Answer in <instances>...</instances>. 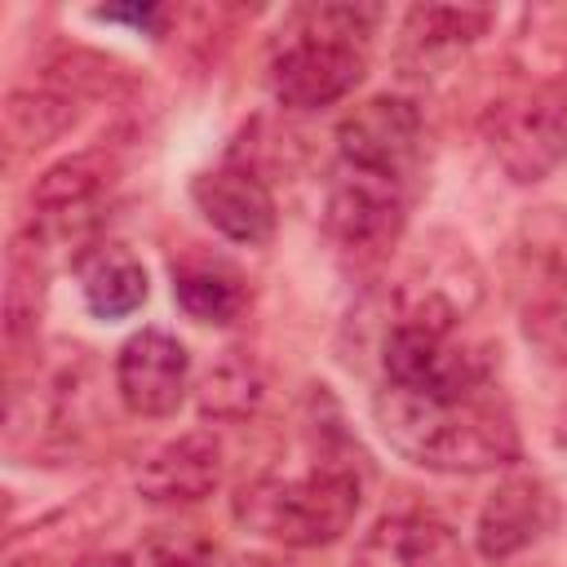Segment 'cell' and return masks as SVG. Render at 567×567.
I'll return each mask as SVG.
<instances>
[{"label": "cell", "mask_w": 567, "mask_h": 567, "mask_svg": "<svg viewBox=\"0 0 567 567\" xmlns=\"http://www.w3.org/2000/svg\"><path fill=\"white\" fill-rule=\"evenodd\" d=\"M483 133H487L496 164L514 182L545 177L567 151V115H563V102L549 93H523V97L492 102Z\"/></svg>", "instance_id": "5b68a950"}, {"label": "cell", "mask_w": 567, "mask_h": 567, "mask_svg": "<svg viewBox=\"0 0 567 567\" xmlns=\"http://www.w3.org/2000/svg\"><path fill=\"white\" fill-rule=\"evenodd\" d=\"M44 306V248H27L13 244L9 252V288H4V319H9V337H18L22 328H31L40 319Z\"/></svg>", "instance_id": "44dd1931"}, {"label": "cell", "mask_w": 567, "mask_h": 567, "mask_svg": "<svg viewBox=\"0 0 567 567\" xmlns=\"http://www.w3.org/2000/svg\"><path fill=\"white\" fill-rule=\"evenodd\" d=\"M217 483H221V443L208 430H190L164 443L137 470V492L151 505H195L213 496Z\"/></svg>", "instance_id": "7c38bea8"}, {"label": "cell", "mask_w": 567, "mask_h": 567, "mask_svg": "<svg viewBox=\"0 0 567 567\" xmlns=\"http://www.w3.org/2000/svg\"><path fill=\"white\" fill-rule=\"evenodd\" d=\"M4 124L22 146H44L75 124V102L58 93H9Z\"/></svg>", "instance_id": "ffe728a7"}, {"label": "cell", "mask_w": 567, "mask_h": 567, "mask_svg": "<svg viewBox=\"0 0 567 567\" xmlns=\"http://www.w3.org/2000/svg\"><path fill=\"white\" fill-rule=\"evenodd\" d=\"M492 27L487 9H452V4H416L403 18V35L412 49L421 53H439V49H461L470 40H478Z\"/></svg>", "instance_id": "d6986e66"}, {"label": "cell", "mask_w": 567, "mask_h": 567, "mask_svg": "<svg viewBox=\"0 0 567 567\" xmlns=\"http://www.w3.org/2000/svg\"><path fill=\"white\" fill-rule=\"evenodd\" d=\"M190 199L213 230L235 244H270L275 235V195L270 186L239 164H221L190 182Z\"/></svg>", "instance_id": "8fae6325"}, {"label": "cell", "mask_w": 567, "mask_h": 567, "mask_svg": "<svg viewBox=\"0 0 567 567\" xmlns=\"http://www.w3.org/2000/svg\"><path fill=\"white\" fill-rule=\"evenodd\" d=\"M363 505V483L354 465L323 456L301 474H261L239 487L235 518L292 549L332 545L341 532H350L354 514Z\"/></svg>", "instance_id": "3957f363"}, {"label": "cell", "mask_w": 567, "mask_h": 567, "mask_svg": "<svg viewBox=\"0 0 567 567\" xmlns=\"http://www.w3.org/2000/svg\"><path fill=\"white\" fill-rule=\"evenodd\" d=\"M235 567H270V563H261V558H244V563H235Z\"/></svg>", "instance_id": "d4e9b609"}, {"label": "cell", "mask_w": 567, "mask_h": 567, "mask_svg": "<svg viewBox=\"0 0 567 567\" xmlns=\"http://www.w3.org/2000/svg\"><path fill=\"white\" fill-rule=\"evenodd\" d=\"M266 403V368L248 350H221L199 381V412L213 421H248Z\"/></svg>", "instance_id": "2e32d148"}, {"label": "cell", "mask_w": 567, "mask_h": 567, "mask_svg": "<svg viewBox=\"0 0 567 567\" xmlns=\"http://www.w3.org/2000/svg\"><path fill=\"white\" fill-rule=\"evenodd\" d=\"M186 385H190V354L177 337L159 328H142L120 346L115 390L133 416H146V421L173 416L186 399Z\"/></svg>", "instance_id": "ba28073f"}, {"label": "cell", "mask_w": 567, "mask_h": 567, "mask_svg": "<svg viewBox=\"0 0 567 567\" xmlns=\"http://www.w3.org/2000/svg\"><path fill=\"white\" fill-rule=\"evenodd\" d=\"M173 297L177 306L199 319V323H235L244 310V284L235 270L213 266V261H190L173 275Z\"/></svg>", "instance_id": "ac0fdd59"}, {"label": "cell", "mask_w": 567, "mask_h": 567, "mask_svg": "<svg viewBox=\"0 0 567 567\" xmlns=\"http://www.w3.org/2000/svg\"><path fill=\"white\" fill-rule=\"evenodd\" d=\"M120 164L106 151H80L71 159H58L53 168H44L31 186V204L49 217V221H71L84 217L115 182Z\"/></svg>", "instance_id": "5bb4252c"}, {"label": "cell", "mask_w": 567, "mask_h": 567, "mask_svg": "<svg viewBox=\"0 0 567 567\" xmlns=\"http://www.w3.org/2000/svg\"><path fill=\"white\" fill-rule=\"evenodd\" d=\"M97 18L102 22H137V27H146V22L159 18V9H97Z\"/></svg>", "instance_id": "603a6c76"}, {"label": "cell", "mask_w": 567, "mask_h": 567, "mask_svg": "<svg viewBox=\"0 0 567 567\" xmlns=\"http://www.w3.org/2000/svg\"><path fill=\"white\" fill-rule=\"evenodd\" d=\"M514 62L532 80H567V4H536L518 18Z\"/></svg>", "instance_id": "e0dca14e"}, {"label": "cell", "mask_w": 567, "mask_h": 567, "mask_svg": "<svg viewBox=\"0 0 567 567\" xmlns=\"http://www.w3.org/2000/svg\"><path fill=\"white\" fill-rule=\"evenodd\" d=\"M75 567H133V558H128V554H106V549H102V554L80 558Z\"/></svg>", "instance_id": "cb8c5ba5"}, {"label": "cell", "mask_w": 567, "mask_h": 567, "mask_svg": "<svg viewBox=\"0 0 567 567\" xmlns=\"http://www.w3.org/2000/svg\"><path fill=\"white\" fill-rule=\"evenodd\" d=\"M337 151L346 168L403 182L421 151V111L408 97H368L337 124Z\"/></svg>", "instance_id": "8992f818"}, {"label": "cell", "mask_w": 567, "mask_h": 567, "mask_svg": "<svg viewBox=\"0 0 567 567\" xmlns=\"http://www.w3.org/2000/svg\"><path fill=\"white\" fill-rule=\"evenodd\" d=\"M372 416L403 461L434 474H483L518 461L514 416L492 385L461 399H425L381 381Z\"/></svg>", "instance_id": "6da1fadb"}, {"label": "cell", "mask_w": 567, "mask_h": 567, "mask_svg": "<svg viewBox=\"0 0 567 567\" xmlns=\"http://www.w3.org/2000/svg\"><path fill=\"white\" fill-rule=\"evenodd\" d=\"M377 4H319L306 9L292 35L270 62V89L288 111H319L354 93L368 71V35L377 27Z\"/></svg>", "instance_id": "7a4b0ae2"}, {"label": "cell", "mask_w": 567, "mask_h": 567, "mask_svg": "<svg viewBox=\"0 0 567 567\" xmlns=\"http://www.w3.org/2000/svg\"><path fill=\"white\" fill-rule=\"evenodd\" d=\"M381 368H385V385L425 399H461L492 385V368L478 350L452 341V332H434L416 323H390L381 341Z\"/></svg>", "instance_id": "277c9868"}, {"label": "cell", "mask_w": 567, "mask_h": 567, "mask_svg": "<svg viewBox=\"0 0 567 567\" xmlns=\"http://www.w3.org/2000/svg\"><path fill=\"white\" fill-rule=\"evenodd\" d=\"M80 292L97 319H128L146 301V270L124 244H93L80 257Z\"/></svg>", "instance_id": "9a60e30c"}, {"label": "cell", "mask_w": 567, "mask_h": 567, "mask_svg": "<svg viewBox=\"0 0 567 567\" xmlns=\"http://www.w3.org/2000/svg\"><path fill=\"white\" fill-rule=\"evenodd\" d=\"M350 567H465V549L430 514H385L359 540Z\"/></svg>", "instance_id": "4fadbf2b"}, {"label": "cell", "mask_w": 567, "mask_h": 567, "mask_svg": "<svg viewBox=\"0 0 567 567\" xmlns=\"http://www.w3.org/2000/svg\"><path fill=\"white\" fill-rule=\"evenodd\" d=\"M146 558H151V567H221L217 545H208L199 536H186V532L155 536L151 549H146Z\"/></svg>", "instance_id": "7402d4cb"}, {"label": "cell", "mask_w": 567, "mask_h": 567, "mask_svg": "<svg viewBox=\"0 0 567 567\" xmlns=\"http://www.w3.org/2000/svg\"><path fill=\"white\" fill-rule=\"evenodd\" d=\"M403 190L390 177L341 168V177L328 186L323 226L354 257H381L403 235Z\"/></svg>", "instance_id": "52a82bcc"}, {"label": "cell", "mask_w": 567, "mask_h": 567, "mask_svg": "<svg viewBox=\"0 0 567 567\" xmlns=\"http://www.w3.org/2000/svg\"><path fill=\"white\" fill-rule=\"evenodd\" d=\"M518 292L527 337L567 359V217L532 230V244H523Z\"/></svg>", "instance_id": "9c48e42d"}, {"label": "cell", "mask_w": 567, "mask_h": 567, "mask_svg": "<svg viewBox=\"0 0 567 567\" xmlns=\"http://www.w3.org/2000/svg\"><path fill=\"white\" fill-rule=\"evenodd\" d=\"M558 523V501L549 492V483L532 478V474H514L505 483H496V492L483 501L478 509V554L492 563H505L514 554H523L527 545H536L545 532H554Z\"/></svg>", "instance_id": "30bf717a"}]
</instances>
